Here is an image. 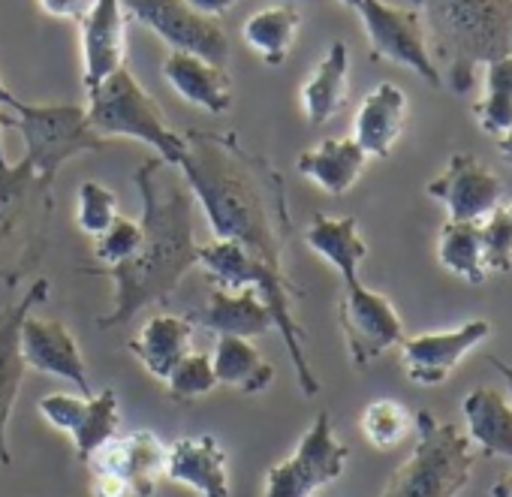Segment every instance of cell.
<instances>
[{
  "mask_svg": "<svg viewBox=\"0 0 512 497\" xmlns=\"http://www.w3.org/2000/svg\"><path fill=\"white\" fill-rule=\"evenodd\" d=\"M491 497H512V473L500 476V479L491 485Z\"/></svg>",
  "mask_w": 512,
  "mask_h": 497,
  "instance_id": "cell-41",
  "label": "cell"
},
{
  "mask_svg": "<svg viewBox=\"0 0 512 497\" xmlns=\"http://www.w3.org/2000/svg\"><path fill=\"white\" fill-rule=\"evenodd\" d=\"M356 13L362 16L371 55L377 61L407 67L416 76H422L431 88L443 85V76L428 52V37L419 10H401L386 4V0H362Z\"/></svg>",
  "mask_w": 512,
  "mask_h": 497,
  "instance_id": "cell-11",
  "label": "cell"
},
{
  "mask_svg": "<svg viewBox=\"0 0 512 497\" xmlns=\"http://www.w3.org/2000/svg\"><path fill=\"white\" fill-rule=\"evenodd\" d=\"M190 323L214 332L217 338L220 335L256 338V335H266L269 329H275L266 302L260 299V293H256L253 287H244V290L214 287L211 299L199 311L190 314Z\"/></svg>",
  "mask_w": 512,
  "mask_h": 497,
  "instance_id": "cell-21",
  "label": "cell"
},
{
  "mask_svg": "<svg viewBox=\"0 0 512 497\" xmlns=\"http://www.w3.org/2000/svg\"><path fill=\"white\" fill-rule=\"evenodd\" d=\"M4 127V124H0ZM10 166V160H7V151H4V133H0V169H7Z\"/></svg>",
  "mask_w": 512,
  "mask_h": 497,
  "instance_id": "cell-45",
  "label": "cell"
},
{
  "mask_svg": "<svg viewBox=\"0 0 512 497\" xmlns=\"http://www.w3.org/2000/svg\"><path fill=\"white\" fill-rule=\"evenodd\" d=\"M365 163L368 154L356 145L353 136H347V139H323L317 148H308L299 157L296 169L326 193L341 196L362 178Z\"/></svg>",
  "mask_w": 512,
  "mask_h": 497,
  "instance_id": "cell-28",
  "label": "cell"
},
{
  "mask_svg": "<svg viewBox=\"0 0 512 497\" xmlns=\"http://www.w3.org/2000/svg\"><path fill=\"white\" fill-rule=\"evenodd\" d=\"M437 260L446 272L458 275L467 284H485L491 269L485 260L482 223L470 220H446L437 238Z\"/></svg>",
  "mask_w": 512,
  "mask_h": 497,
  "instance_id": "cell-30",
  "label": "cell"
},
{
  "mask_svg": "<svg viewBox=\"0 0 512 497\" xmlns=\"http://www.w3.org/2000/svg\"><path fill=\"white\" fill-rule=\"evenodd\" d=\"M85 464L91 467V476H124L136 488V497H154L166 464V443H160V437L151 431H118L103 446H97L85 458Z\"/></svg>",
  "mask_w": 512,
  "mask_h": 497,
  "instance_id": "cell-17",
  "label": "cell"
},
{
  "mask_svg": "<svg viewBox=\"0 0 512 497\" xmlns=\"http://www.w3.org/2000/svg\"><path fill=\"white\" fill-rule=\"evenodd\" d=\"M482 241H485V260L491 272L512 269V202L497 205L482 220Z\"/></svg>",
  "mask_w": 512,
  "mask_h": 497,
  "instance_id": "cell-36",
  "label": "cell"
},
{
  "mask_svg": "<svg viewBox=\"0 0 512 497\" xmlns=\"http://www.w3.org/2000/svg\"><path fill=\"white\" fill-rule=\"evenodd\" d=\"M341 4H347L350 10H359V4H362V0H341Z\"/></svg>",
  "mask_w": 512,
  "mask_h": 497,
  "instance_id": "cell-46",
  "label": "cell"
},
{
  "mask_svg": "<svg viewBox=\"0 0 512 497\" xmlns=\"http://www.w3.org/2000/svg\"><path fill=\"white\" fill-rule=\"evenodd\" d=\"M229 458L214 434L181 437L166 446L163 479L196 491L199 497H229Z\"/></svg>",
  "mask_w": 512,
  "mask_h": 497,
  "instance_id": "cell-19",
  "label": "cell"
},
{
  "mask_svg": "<svg viewBox=\"0 0 512 497\" xmlns=\"http://www.w3.org/2000/svg\"><path fill=\"white\" fill-rule=\"evenodd\" d=\"M193 335H196V326L190 323V317L160 314V317H151L139 329V335L130 341V353L157 380H169L175 365L193 350Z\"/></svg>",
  "mask_w": 512,
  "mask_h": 497,
  "instance_id": "cell-24",
  "label": "cell"
},
{
  "mask_svg": "<svg viewBox=\"0 0 512 497\" xmlns=\"http://www.w3.org/2000/svg\"><path fill=\"white\" fill-rule=\"evenodd\" d=\"M142 244V223L130 220V217H118L103 235L94 238V257L103 266H118L124 260H130Z\"/></svg>",
  "mask_w": 512,
  "mask_h": 497,
  "instance_id": "cell-37",
  "label": "cell"
},
{
  "mask_svg": "<svg viewBox=\"0 0 512 497\" xmlns=\"http://www.w3.org/2000/svg\"><path fill=\"white\" fill-rule=\"evenodd\" d=\"M166 386H169L172 401H178V404H187V401H196V398L214 392L217 389V377H214V368H211V356L190 350L175 365V371L169 374Z\"/></svg>",
  "mask_w": 512,
  "mask_h": 497,
  "instance_id": "cell-34",
  "label": "cell"
},
{
  "mask_svg": "<svg viewBox=\"0 0 512 497\" xmlns=\"http://www.w3.org/2000/svg\"><path fill=\"white\" fill-rule=\"evenodd\" d=\"M169 163L160 157L136 169V190L142 196V244L139 251L112 266L115 284L112 311L97 317L100 329L130 323L148 305L166 302L190 269L199 266V244L193 238V193L181 178H169Z\"/></svg>",
  "mask_w": 512,
  "mask_h": 497,
  "instance_id": "cell-2",
  "label": "cell"
},
{
  "mask_svg": "<svg viewBox=\"0 0 512 497\" xmlns=\"http://www.w3.org/2000/svg\"><path fill=\"white\" fill-rule=\"evenodd\" d=\"M40 10L52 19H67V22H82L97 0H37Z\"/></svg>",
  "mask_w": 512,
  "mask_h": 497,
  "instance_id": "cell-38",
  "label": "cell"
},
{
  "mask_svg": "<svg viewBox=\"0 0 512 497\" xmlns=\"http://www.w3.org/2000/svg\"><path fill=\"white\" fill-rule=\"evenodd\" d=\"M311 497H323V494H311Z\"/></svg>",
  "mask_w": 512,
  "mask_h": 497,
  "instance_id": "cell-47",
  "label": "cell"
},
{
  "mask_svg": "<svg viewBox=\"0 0 512 497\" xmlns=\"http://www.w3.org/2000/svg\"><path fill=\"white\" fill-rule=\"evenodd\" d=\"M350 449L338 440L332 416L323 410L311 428L302 434L296 452L284 461H278L266 473V494L263 497H311L320 494V488L341 479L347 467Z\"/></svg>",
  "mask_w": 512,
  "mask_h": 497,
  "instance_id": "cell-9",
  "label": "cell"
},
{
  "mask_svg": "<svg viewBox=\"0 0 512 497\" xmlns=\"http://www.w3.org/2000/svg\"><path fill=\"white\" fill-rule=\"evenodd\" d=\"M488 362L503 374V380H506V386H509V395H512V365H509V362H503V359H494V356H491Z\"/></svg>",
  "mask_w": 512,
  "mask_h": 497,
  "instance_id": "cell-43",
  "label": "cell"
},
{
  "mask_svg": "<svg viewBox=\"0 0 512 497\" xmlns=\"http://www.w3.org/2000/svg\"><path fill=\"white\" fill-rule=\"evenodd\" d=\"M16 103H19V97L4 85V79H0V106H10V109H13Z\"/></svg>",
  "mask_w": 512,
  "mask_h": 497,
  "instance_id": "cell-44",
  "label": "cell"
},
{
  "mask_svg": "<svg viewBox=\"0 0 512 497\" xmlns=\"http://www.w3.org/2000/svg\"><path fill=\"white\" fill-rule=\"evenodd\" d=\"M91 491L94 497H136V488L124 476H112V473H97Z\"/></svg>",
  "mask_w": 512,
  "mask_h": 497,
  "instance_id": "cell-39",
  "label": "cell"
},
{
  "mask_svg": "<svg viewBox=\"0 0 512 497\" xmlns=\"http://www.w3.org/2000/svg\"><path fill=\"white\" fill-rule=\"evenodd\" d=\"M121 0H97L82 25V79L85 91L103 85L112 73L124 67L127 55V22Z\"/></svg>",
  "mask_w": 512,
  "mask_h": 497,
  "instance_id": "cell-20",
  "label": "cell"
},
{
  "mask_svg": "<svg viewBox=\"0 0 512 497\" xmlns=\"http://www.w3.org/2000/svg\"><path fill=\"white\" fill-rule=\"evenodd\" d=\"M404 124H407V94L392 82H380L356 112L353 139L368 157H389V151L404 133Z\"/></svg>",
  "mask_w": 512,
  "mask_h": 497,
  "instance_id": "cell-22",
  "label": "cell"
},
{
  "mask_svg": "<svg viewBox=\"0 0 512 497\" xmlns=\"http://www.w3.org/2000/svg\"><path fill=\"white\" fill-rule=\"evenodd\" d=\"M338 317H341L344 341L356 368H368L386 350L404 341V323L395 305L383 293L368 290L362 281L344 284Z\"/></svg>",
  "mask_w": 512,
  "mask_h": 497,
  "instance_id": "cell-12",
  "label": "cell"
},
{
  "mask_svg": "<svg viewBox=\"0 0 512 497\" xmlns=\"http://www.w3.org/2000/svg\"><path fill=\"white\" fill-rule=\"evenodd\" d=\"M124 13L154 31L172 52L202 58L208 64L226 67L229 37L220 19L202 16L187 0H121Z\"/></svg>",
  "mask_w": 512,
  "mask_h": 497,
  "instance_id": "cell-10",
  "label": "cell"
},
{
  "mask_svg": "<svg viewBox=\"0 0 512 497\" xmlns=\"http://www.w3.org/2000/svg\"><path fill=\"white\" fill-rule=\"evenodd\" d=\"M199 266L205 269V275L220 290L253 287L256 293H260V299L266 302V308L272 314L275 329L281 332V338L290 350L302 392L308 398L317 395L320 380H317V374L308 362V353H305V329L296 323V314H293V296L299 293V287L287 278V272L272 266L260 254L247 251L244 244L217 241V238H211L208 244H199Z\"/></svg>",
  "mask_w": 512,
  "mask_h": 497,
  "instance_id": "cell-4",
  "label": "cell"
},
{
  "mask_svg": "<svg viewBox=\"0 0 512 497\" xmlns=\"http://www.w3.org/2000/svg\"><path fill=\"white\" fill-rule=\"evenodd\" d=\"M19 341H22V359L28 368L73 383L79 389V395H94L88 374H85V359H82L79 341L64 323L40 320V317L28 314L22 323Z\"/></svg>",
  "mask_w": 512,
  "mask_h": 497,
  "instance_id": "cell-18",
  "label": "cell"
},
{
  "mask_svg": "<svg viewBox=\"0 0 512 497\" xmlns=\"http://www.w3.org/2000/svg\"><path fill=\"white\" fill-rule=\"evenodd\" d=\"M40 413L49 425L67 431L76 443V455L85 461L97 446H103L109 437L121 428V407L115 389H103L94 395H67L52 392L40 398Z\"/></svg>",
  "mask_w": 512,
  "mask_h": 497,
  "instance_id": "cell-13",
  "label": "cell"
},
{
  "mask_svg": "<svg viewBox=\"0 0 512 497\" xmlns=\"http://www.w3.org/2000/svg\"><path fill=\"white\" fill-rule=\"evenodd\" d=\"M428 196L446 205L449 220L482 223L500 205L503 184L473 154H452L446 169L428 184Z\"/></svg>",
  "mask_w": 512,
  "mask_h": 497,
  "instance_id": "cell-15",
  "label": "cell"
},
{
  "mask_svg": "<svg viewBox=\"0 0 512 497\" xmlns=\"http://www.w3.org/2000/svg\"><path fill=\"white\" fill-rule=\"evenodd\" d=\"M187 4L193 7V10H199L202 16H211V19H220V16H226L229 10H235L241 0H187Z\"/></svg>",
  "mask_w": 512,
  "mask_h": 497,
  "instance_id": "cell-40",
  "label": "cell"
},
{
  "mask_svg": "<svg viewBox=\"0 0 512 497\" xmlns=\"http://www.w3.org/2000/svg\"><path fill=\"white\" fill-rule=\"evenodd\" d=\"M461 413L467 422V440L485 455L512 458V404L494 386H476L464 395Z\"/></svg>",
  "mask_w": 512,
  "mask_h": 497,
  "instance_id": "cell-26",
  "label": "cell"
},
{
  "mask_svg": "<svg viewBox=\"0 0 512 497\" xmlns=\"http://www.w3.org/2000/svg\"><path fill=\"white\" fill-rule=\"evenodd\" d=\"M85 112L100 139L124 136L145 142L169 166H178V160L184 157V136L166 124L157 100L136 82L127 67L112 73L94 91H88Z\"/></svg>",
  "mask_w": 512,
  "mask_h": 497,
  "instance_id": "cell-7",
  "label": "cell"
},
{
  "mask_svg": "<svg viewBox=\"0 0 512 497\" xmlns=\"http://www.w3.org/2000/svg\"><path fill=\"white\" fill-rule=\"evenodd\" d=\"M163 79L190 106H199L211 115H223L232 109V76L226 73V67L208 64L184 52H172L163 61Z\"/></svg>",
  "mask_w": 512,
  "mask_h": 497,
  "instance_id": "cell-23",
  "label": "cell"
},
{
  "mask_svg": "<svg viewBox=\"0 0 512 497\" xmlns=\"http://www.w3.org/2000/svg\"><path fill=\"white\" fill-rule=\"evenodd\" d=\"M413 431V413L392 398H377L362 410V434L374 449H395Z\"/></svg>",
  "mask_w": 512,
  "mask_h": 497,
  "instance_id": "cell-33",
  "label": "cell"
},
{
  "mask_svg": "<svg viewBox=\"0 0 512 497\" xmlns=\"http://www.w3.org/2000/svg\"><path fill=\"white\" fill-rule=\"evenodd\" d=\"M55 214V181L37 175L28 157L0 169V278L10 287L43 254L46 223Z\"/></svg>",
  "mask_w": 512,
  "mask_h": 497,
  "instance_id": "cell-6",
  "label": "cell"
},
{
  "mask_svg": "<svg viewBox=\"0 0 512 497\" xmlns=\"http://www.w3.org/2000/svg\"><path fill=\"white\" fill-rule=\"evenodd\" d=\"M422 25L434 34L449 82L464 94L473 70L512 55V0H419Z\"/></svg>",
  "mask_w": 512,
  "mask_h": 497,
  "instance_id": "cell-3",
  "label": "cell"
},
{
  "mask_svg": "<svg viewBox=\"0 0 512 497\" xmlns=\"http://www.w3.org/2000/svg\"><path fill=\"white\" fill-rule=\"evenodd\" d=\"M413 428V452L389 476L380 497H458L473 473V443L458 425L440 422L431 410H419Z\"/></svg>",
  "mask_w": 512,
  "mask_h": 497,
  "instance_id": "cell-5",
  "label": "cell"
},
{
  "mask_svg": "<svg viewBox=\"0 0 512 497\" xmlns=\"http://www.w3.org/2000/svg\"><path fill=\"white\" fill-rule=\"evenodd\" d=\"M488 335H491L488 320H470L452 332H422V335L404 338L398 347H401L407 380L416 386L446 383L461 365V359L473 353Z\"/></svg>",
  "mask_w": 512,
  "mask_h": 497,
  "instance_id": "cell-14",
  "label": "cell"
},
{
  "mask_svg": "<svg viewBox=\"0 0 512 497\" xmlns=\"http://www.w3.org/2000/svg\"><path fill=\"white\" fill-rule=\"evenodd\" d=\"M308 247L323 257L344 284L359 281V269L368 257V244L359 235V220L356 217H329V214H314V220L305 229Z\"/></svg>",
  "mask_w": 512,
  "mask_h": 497,
  "instance_id": "cell-25",
  "label": "cell"
},
{
  "mask_svg": "<svg viewBox=\"0 0 512 497\" xmlns=\"http://www.w3.org/2000/svg\"><path fill=\"white\" fill-rule=\"evenodd\" d=\"M350 91V49L344 40H335L326 58L302 85V109L314 127L329 124L347 103Z\"/></svg>",
  "mask_w": 512,
  "mask_h": 497,
  "instance_id": "cell-27",
  "label": "cell"
},
{
  "mask_svg": "<svg viewBox=\"0 0 512 497\" xmlns=\"http://www.w3.org/2000/svg\"><path fill=\"white\" fill-rule=\"evenodd\" d=\"M473 118L488 136H503L512 127V55L485 64V94L473 106Z\"/></svg>",
  "mask_w": 512,
  "mask_h": 497,
  "instance_id": "cell-32",
  "label": "cell"
},
{
  "mask_svg": "<svg viewBox=\"0 0 512 497\" xmlns=\"http://www.w3.org/2000/svg\"><path fill=\"white\" fill-rule=\"evenodd\" d=\"M4 127H16L25 139V157L37 169L40 178L55 181L58 169L85 154V151H103L106 139H100L88 121L85 106L58 103V106H34V103H16L13 115H0Z\"/></svg>",
  "mask_w": 512,
  "mask_h": 497,
  "instance_id": "cell-8",
  "label": "cell"
},
{
  "mask_svg": "<svg viewBox=\"0 0 512 497\" xmlns=\"http://www.w3.org/2000/svg\"><path fill=\"white\" fill-rule=\"evenodd\" d=\"M181 136L184 157L175 169H181L184 184L202 205L214 238L244 244L247 251L284 269L293 217L275 163L247 151L232 130H187Z\"/></svg>",
  "mask_w": 512,
  "mask_h": 497,
  "instance_id": "cell-1",
  "label": "cell"
},
{
  "mask_svg": "<svg viewBox=\"0 0 512 497\" xmlns=\"http://www.w3.org/2000/svg\"><path fill=\"white\" fill-rule=\"evenodd\" d=\"M46 299H49V281L37 278L16 305L0 311V464L4 467H13V452L7 443V425H10V416L16 410V401H19V392L25 383V371H28V365L22 359L19 332H22L25 317Z\"/></svg>",
  "mask_w": 512,
  "mask_h": 497,
  "instance_id": "cell-16",
  "label": "cell"
},
{
  "mask_svg": "<svg viewBox=\"0 0 512 497\" xmlns=\"http://www.w3.org/2000/svg\"><path fill=\"white\" fill-rule=\"evenodd\" d=\"M118 196L103 187L100 181H82L79 187V205H76V223L85 235L97 238L118 220Z\"/></svg>",
  "mask_w": 512,
  "mask_h": 497,
  "instance_id": "cell-35",
  "label": "cell"
},
{
  "mask_svg": "<svg viewBox=\"0 0 512 497\" xmlns=\"http://www.w3.org/2000/svg\"><path fill=\"white\" fill-rule=\"evenodd\" d=\"M497 151L503 154V160L512 166V127L503 133V136H497Z\"/></svg>",
  "mask_w": 512,
  "mask_h": 497,
  "instance_id": "cell-42",
  "label": "cell"
},
{
  "mask_svg": "<svg viewBox=\"0 0 512 497\" xmlns=\"http://www.w3.org/2000/svg\"><path fill=\"white\" fill-rule=\"evenodd\" d=\"M302 28V13L299 7L281 4V7H266L256 10L244 25L241 37L244 43L260 55L269 67H281L296 43V34Z\"/></svg>",
  "mask_w": 512,
  "mask_h": 497,
  "instance_id": "cell-31",
  "label": "cell"
},
{
  "mask_svg": "<svg viewBox=\"0 0 512 497\" xmlns=\"http://www.w3.org/2000/svg\"><path fill=\"white\" fill-rule=\"evenodd\" d=\"M211 368L217 386H229L244 395H260L275 383V365L263 359V353L250 344V338L220 335L211 353Z\"/></svg>",
  "mask_w": 512,
  "mask_h": 497,
  "instance_id": "cell-29",
  "label": "cell"
}]
</instances>
